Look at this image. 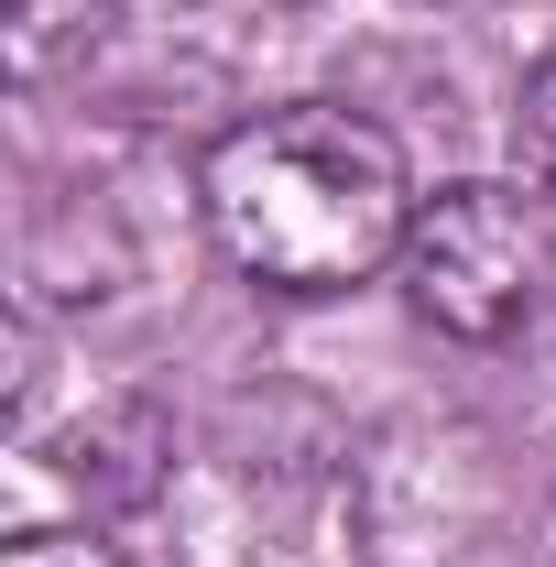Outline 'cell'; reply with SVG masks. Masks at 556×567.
I'll list each match as a JSON object with an SVG mask.
<instances>
[{
  "instance_id": "6da1fadb",
  "label": "cell",
  "mask_w": 556,
  "mask_h": 567,
  "mask_svg": "<svg viewBox=\"0 0 556 567\" xmlns=\"http://www.w3.org/2000/svg\"><path fill=\"white\" fill-rule=\"evenodd\" d=\"M197 208L208 240L274 295H349V284L393 274L415 240V164L382 121H360L339 99H295L240 132L208 142L197 164Z\"/></svg>"
},
{
  "instance_id": "7a4b0ae2",
  "label": "cell",
  "mask_w": 556,
  "mask_h": 567,
  "mask_svg": "<svg viewBox=\"0 0 556 567\" xmlns=\"http://www.w3.org/2000/svg\"><path fill=\"white\" fill-rule=\"evenodd\" d=\"M404 295H415L425 328L470 339V350H502L546 317L556 295V197H535L524 175H470V186H436L415 208V240H404Z\"/></svg>"
},
{
  "instance_id": "3957f363",
  "label": "cell",
  "mask_w": 556,
  "mask_h": 567,
  "mask_svg": "<svg viewBox=\"0 0 556 567\" xmlns=\"http://www.w3.org/2000/svg\"><path fill=\"white\" fill-rule=\"evenodd\" d=\"M513 164H524L535 197H556V55L524 76V99H513Z\"/></svg>"
},
{
  "instance_id": "277c9868",
  "label": "cell",
  "mask_w": 556,
  "mask_h": 567,
  "mask_svg": "<svg viewBox=\"0 0 556 567\" xmlns=\"http://www.w3.org/2000/svg\"><path fill=\"white\" fill-rule=\"evenodd\" d=\"M0 567H121V546H99V535H11Z\"/></svg>"
}]
</instances>
